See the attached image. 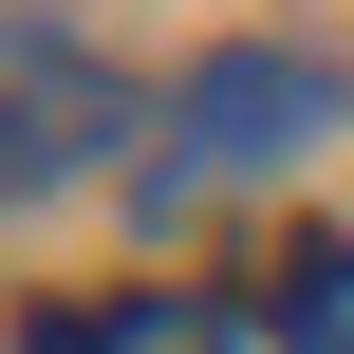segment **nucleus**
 <instances>
[{
    "instance_id": "nucleus-1",
    "label": "nucleus",
    "mask_w": 354,
    "mask_h": 354,
    "mask_svg": "<svg viewBox=\"0 0 354 354\" xmlns=\"http://www.w3.org/2000/svg\"><path fill=\"white\" fill-rule=\"evenodd\" d=\"M299 131H317V75H299V56H261V37H243V56H205V75H187V168H280Z\"/></svg>"
},
{
    "instance_id": "nucleus-2",
    "label": "nucleus",
    "mask_w": 354,
    "mask_h": 354,
    "mask_svg": "<svg viewBox=\"0 0 354 354\" xmlns=\"http://www.w3.org/2000/svg\"><path fill=\"white\" fill-rule=\"evenodd\" d=\"M261 336L280 354H354V243H299V261L261 280Z\"/></svg>"
},
{
    "instance_id": "nucleus-3",
    "label": "nucleus",
    "mask_w": 354,
    "mask_h": 354,
    "mask_svg": "<svg viewBox=\"0 0 354 354\" xmlns=\"http://www.w3.org/2000/svg\"><path fill=\"white\" fill-rule=\"evenodd\" d=\"M56 354H243V336H224L205 299H112V317H75Z\"/></svg>"
}]
</instances>
